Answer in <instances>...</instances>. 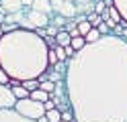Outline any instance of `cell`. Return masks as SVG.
I'll use <instances>...</instances> for the list:
<instances>
[{
  "mask_svg": "<svg viewBox=\"0 0 127 122\" xmlns=\"http://www.w3.org/2000/svg\"><path fill=\"white\" fill-rule=\"evenodd\" d=\"M12 92H14V96H17V100H23V98H29L31 96V89H27L23 84L12 86Z\"/></svg>",
  "mask_w": 127,
  "mask_h": 122,
  "instance_id": "7c38bea8",
  "label": "cell"
},
{
  "mask_svg": "<svg viewBox=\"0 0 127 122\" xmlns=\"http://www.w3.org/2000/svg\"><path fill=\"white\" fill-rule=\"evenodd\" d=\"M31 8H35L39 12H45V14H53V6H51V0H33Z\"/></svg>",
  "mask_w": 127,
  "mask_h": 122,
  "instance_id": "9c48e42d",
  "label": "cell"
},
{
  "mask_svg": "<svg viewBox=\"0 0 127 122\" xmlns=\"http://www.w3.org/2000/svg\"><path fill=\"white\" fill-rule=\"evenodd\" d=\"M90 29H92V24H90V20H88V18H84V20L78 22V31H80V35H82V37H84Z\"/></svg>",
  "mask_w": 127,
  "mask_h": 122,
  "instance_id": "ac0fdd59",
  "label": "cell"
},
{
  "mask_svg": "<svg viewBox=\"0 0 127 122\" xmlns=\"http://www.w3.org/2000/svg\"><path fill=\"white\" fill-rule=\"evenodd\" d=\"M55 53H58V59H60V61H68V57H66V51H64V47L55 45Z\"/></svg>",
  "mask_w": 127,
  "mask_h": 122,
  "instance_id": "7402d4cb",
  "label": "cell"
},
{
  "mask_svg": "<svg viewBox=\"0 0 127 122\" xmlns=\"http://www.w3.org/2000/svg\"><path fill=\"white\" fill-rule=\"evenodd\" d=\"M70 43H72V35H70L66 29H60V31H58V35H55V45H60V47H68Z\"/></svg>",
  "mask_w": 127,
  "mask_h": 122,
  "instance_id": "30bf717a",
  "label": "cell"
},
{
  "mask_svg": "<svg viewBox=\"0 0 127 122\" xmlns=\"http://www.w3.org/2000/svg\"><path fill=\"white\" fill-rule=\"evenodd\" d=\"M0 84H10V75L0 67Z\"/></svg>",
  "mask_w": 127,
  "mask_h": 122,
  "instance_id": "cb8c5ba5",
  "label": "cell"
},
{
  "mask_svg": "<svg viewBox=\"0 0 127 122\" xmlns=\"http://www.w3.org/2000/svg\"><path fill=\"white\" fill-rule=\"evenodd\" d=\"M64 51H66V57L70 59V57H74L76 55V49L72 47V45H68V47H64Z\"/></svg>",
  "mask_w": 127,
  "mask_h": 122,
  "instance_id": "484cf974",
  "label": "cell"
},
{
  "mask_svg": "<svg viewBox=\"0 0 127 122\" xmlns=\"http://www.w3.org/2000/svg\"><path fill=\"white\" fill-rule=\"evenodd\" d=\"M23 4H25V6H31V4H33V0H23Z\"/></svg>",
  "mask_w": 127,
  "mask_h": 122,
  "instance_id": "f1b7e54d",
  "label": "cell"
},
{
  "mask_svg": "<svg viewBox=\"0 0 127 122\" xmlns=\"http://www.w3.org/2000/svg\"><path fill=\"white\" fill-rule=\"evenodd\" d=\"M17 104V96L12 92L10 84H0V110L4 108H14Z\"/></svg>",
  "mask_w": 127,
  "mask_h": 122,
  "instance_id": "277c9868",
  "label": "cell"
},
{
  "mask_svg": "<svg viewBox=\"0 0 127 122\" xmlns=\"http://www.w3.org/2000/svg\"><path fill=\"white\" fill-rule=\"evenodd\" d=\"M105 4L107 6H113V0H105Z\"/></svg>",
  "mask_w": 127,
  "mask_h": 122,
  "instance_id": "4dcf8cb0",
  "label": "cell"
},
{
  "mask_svg": "<svg viewBox=\"0 0 127 122\" xmlns=\"http://www.w3.org/2000/svg\"><path fill=\"white\" fill-rule=\"evenodd\" d=\"M113 4L117 6V10L123 16V20H127V0H113Z\"/></svg>",
  "mask_w": 127,
  "mask_h": 122,
  "instance_id": "5bb4252c",
  "label": "cell"
},
{
  "mask_svg": "<svg viewBox=\"0 0 127 122\" xmlns=\"http://www.w3.org/2000/svg\"><path fill=\"white\" fill-rule=\"evenodd\" d=\"M70 45H72V47L76 49V51H80V49L86 45V39H84L82 35H78V37H72V43H70Z\"/></svg>",
  "mask_w": 127,
  "mask_h": 122,
  "instance_id": "e0dca14e",
  "label": "cell"
},
{
  "mask_svg": "<svg viewBox=\"0 0 127 122\" xmlns=\"http://www.w3.org/2000/svg\"><path fill=\"white\" fill-rule=\"evenodd\" d=\"M76 2H88V0H76Z\"/></svg>",
  "mask_w": 127,
  "mask_h": 122,
  "instance_id": "1f68e13d",
  "label": "cell"
},
{
  "mask_svg": "<svg viewBox=\"0 0 127 122\" xmlns=\"http://www.w3.org/2000/svg\"><path fill=\"white\" fill-rule=\"evenodd\" d=\"M107 12H109V18H111V20H115V22H121V20H123V16L119 14V10H117L115 4H113V6H107Z\"/></svg>",
  "mask_w": 127,
  "mask_h": 122,
  "instance_id": "2e32d148",
  "label": "cell"
},
{
  "mask_svg": "<svg viewBox=\"0 0 127 122\" xmlns=\"http://www.w3.org/2000/svg\"><path fill=\"white\" fill-rule=\"evenodd\" d=\"M45 116L49 118V122H60L62 120V110L60 108H51V110L45 112Z\"/></svg>",
  "mask_w": 127,
  "mask_h": 122,
  "instance_id": "9a60e30c",
  "label": "cell"
},
{
  "mask_svg": "<svg viewBox=\"0 0 127 122\" xmlns=\"http://www.w3.org/2000/svg\"><path fill=\"white\" fill-rule=\"evenodd\" d=\"M31 98H33V100H39V102H47L51 98V94L41 89V87H37V89H31Z\"/></svg>",
  "mask_w": 127,
  "mask_h": 122,
  "instance_id": "8fae6325",
  "label": "cell"
},
{
  "mask_svg": "<svg viewBox=\"0 0 127 122\" xmlns=\"http://www.w3.org/2000/svg\"><path fill=\"white\" fill-rule=\"evenodd\" d=\"M14 108H17L21 114H25V116L33 118V120H39L45 114V106L43 102L39 100H33V98H23V100H17V104H14Z\"/></svg>",
  "mask_w": 127,
  "mask_h": 122,
  "instance_id": "3957f363",
  "label": "cell"
},
{
  "mask_svg": "<svg viewBox=\"0 0 127 122\" xmlns=\"http://www.w3.org/2000/svg\"><path fill=\"white\" fill-rule=\"evenodd\" d=\"M60 14L66 16V18H74L78 14V6H76V0H66L64 6L60 8Z\"/></svg>",
  "mask_w": 127,
  "mask_h": 122,
  "instance_id": "52a82bcc",
  "label": "cell"
},
{
  "mask_svg": "<svg viewBox=\"0 0 127 122\" xmlns=\"http://www.w3.org/2000/svg\"><path fill=\"white\" fill-rule=\"evenodd\" d=\"M86 18L90 20L92 27H98V24L102 22V16H100V14H96V12H88V14H86Z\"/></svg>",
  "mask_w": 127,
  "mask_h": 122,
  "instance_id": "d6986e66",
  "label": "cell"
},
{
  "mask_svg": "<svg viewBox=\"0 0 127 122\" xmlns=\"http://www.w3.org/2000/svg\"><path fill=\"white\" fill-rule=\"evenodd\" d=\"M49 45L37 31L14 29L0 37V67L10 75V86L39 77L49 67Z\"/></svg>",
  "mask_w": 127,
  "mask_h": 122,
  "instance_id": "7a4b0ae2",
  "label": "cell"
},
{
  "mask_svg": "<svg viewBox=\"0 0 127 122\" xmlns=\"http://www.w3.org/2000/svg\"><path fill=\"white\" fill-rule=\"evenodd\" d=\"M37 122H49V118H47V116H45V114H43V116H41V118H39Z\"/></svg>",
  "mask_w": 127,
  "mask_h": 122,
  "instance_id": "83f0119b",
  "label": "cell"
},
{
  "mask_svg": "<svg viewBox=\"0 0 127 122\" xmlns=\"http://www.w3.org/2000/svg\"><path fill=\"white\" fill-rule=\"evenodd\" d=\"M27 18L31 20V24H33L35 29H39V27H47V24L51 22V16H49V14L39 12V10H35V8H29V10H27Z\"/></svg>",
  "mask_w": 127,
  "mask_h": 122,
  "instance_id": "8992f818",
  "label": "cell"
},
{
  "mask_svg": "<svg viewBox=\"0 0 127 122\" xmlns=\"http://www.w3.org/2000/svg\"><path fill=\"white\" fill-rule=\"evenodd\" d=\"M43 106H45V112H47V110H51V108H55V102H53L51 98H49V100H47V102H43Z\"/></svg>",
  "mask_w": 127,
  "mask_h": 122,
  "instance_id": "4316f807",
  "label": "cell"
},
{
  "mask_svg": "<svg viewBox=\"0 0 127 122\" xmlns=\"http://www.w3.org/2000/svg\"><path fill=\"white\" fill-rule=\"evenodd\" d=\"M66 89L78 122L127 120V39L109 33L68 59Z\"/></svg>",
  "mask_w": 127,
  "mask_h": 122,
  "instance_id": "6da1fadb",
  "label": "cell"
},
{
  "mask_svg": "<svg viewBox=\"0 0 127 122\" xmlns=\"http://www.w3.org/2000/svg\"><path fill=\"white\" fill-rule=\"evenodd\" d=\"M23 86H25L27 89H37L39 87V84H41V81H39V77H33V79H25V81H21Z\"/></svg>",
  "mask_w": 127,
  "mask_h": 122,
  "instance_id": "ffe728a7",
  "label": "cell"
},
{
  "mask_svg": "<svg viewBox=\"0 0 127 122\" xmlns=\"http://www.w3.org/2000/svg\"><path fill=\"white\" fill-rule=\"evenodd\" d=\"M66 0H51V6H53V12H60V8L64 6Z\"/></svg>",
  "mask_w": 127,
  "mask_h": 122,
  "instance_id": "d4e9b609",
  "label": "cell"
},
{
  "mask_svg": "<svg viewBox=\"0 0 127 122\" xmlns=\"http://www.w3.org/2000/svg\"><path fill=\"white\" fill-rule=\"evenodd\" d=\"M0 122H37V120L21 114L17 108H4L0 110Z\"/></svg>",
  "mask_w": 127,
  "mask_h": 122,
  "instance_id": "5b68a950",
  "label": "cell"
},
{
  "mask_svg": "<svg viewBox=\"0 0 127 122\" xmlns=\"http://www.w3.org/2000/svg\"><path fill=\"white\" fill-rule=\"evenodd\" d=\"M4 35V27H2V22H0V37Z\"/></svg>",
  "mask_w": 127,
  "mask_h": 122,
  "instance_id": "f546056e",
  "label": "cell"
},
{
  "mask_svg": "<svg viewBox=\"0 0 127 122\" xmlns=\"http://www.w3.org/2000/svg\"><path fill=\"white\" fill-rule=\"evenodd\" d=\"M102 37V33L96 29V27H92L88 33H86V35H84V39H86V43H94V41H98Z\"/></svg>",
  "mask_w": 127,
  "mask_h": 122,
  "instance_id": "4fadbf2b",
  "label": "cell"
},
{
  "mask_svg": "<svg viewBox=\"0 0 127 122\" xmlns=\"http://www.w3.org/2000/svg\"><path fill=\"white\" fill-rule=\"evenodd\" d=\"M0 6H2L4 12H19L25 8L23 0H0Z\"/></svg>",
  "mask_w": 127,
  "mask_h": 122,
  "instance_id": "ba28073f",
  "label": "cell"
},
{
  "mask_svg": "<svg viewBox=\"0 0 127 122\" xmlns=\"http://www.w3.org/2000/svg\"><path fill=\"white\" fill-rule=\"evenodd\" d=\"M105 10H107L105 0H96V2H94V12H96V14H102Z\"/></svg>",
  "mask_w": 127,
  "mask_h": 122,
  "instance_id": "44dd1931",
  "label": "cell"
},
{
  "mask_svg": "<svg viewBox=\"0 0 127 122\" xmlns=\"http://www.w3.org/2000/svg\"><path fill=\"white\" fill-rule=\"evenodd\" d=\"M96 29H98V31L102 33V35H109V33H113V31H111V27H109V24H107L105 20H102V22L98 24V27H96Z\"/></svg>",
  "mask_w": 127,
  "mask_h": 122,
  "instance_id": "603a6c76",
  "label": "cell"
}]
</instances>
